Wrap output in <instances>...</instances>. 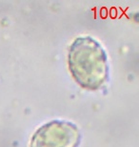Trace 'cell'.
Here are the masks:
<instances>
[{"label":"cell","mask_w":139,"mask_h":147,"mask_svg":"<svg viewBox=\"0 0 139 147\" xmlns=\"http://www.w3.org/2000/svg\"><path fill=\"white\" fill-rule=\"evenodd\" d=\"M69 67L80 86L97 90L107 81L109 65L103 47L91 36H81L73 41L69 52Z\"/></svg>","instance_id":"cell-1"},{"label":"cell","mask_w":139,"mask_h":147,"mask_svg":"<svg viewBox=\"0 0 139 147\" xmlns=\"http://www.w3.org/2000/svg\"><path fill=\"white\" fill-rule=\"evenodd\" d=\"M80 140V131L73 122L52 120L35 132L30 147H77Z\"/></svg>","instance_id":"cell-2"}]
</instances>
